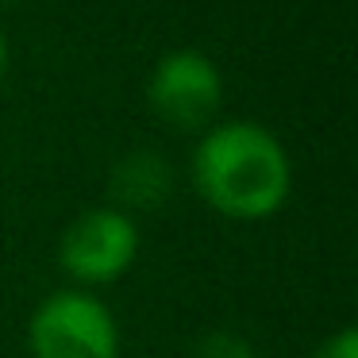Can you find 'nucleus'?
Wrapping results in <instances>:
<instances>
[{
	"mask_svg": "<svg viewBox=\"0 0 358 358\" xmlns=\"http://www.w3.org/2000/svg\"><path fill=\"white\" fill-rule=\"evenodd\" d=\"M147 104L173 131H204L224 104V73L204 50H166L147 78Z\"/></svg>",
	"mask_w": 358,
	"mask_h": 358,
	"instance_id": "nucleus-4",
	"label": "nucleus"
},
{
	"mask_svg": "<svg viewBox=\"0 0 358 358\" xmlns=\"http://www.w3.org/2000/svg\"><path fill=\"white\" fill-rule=\"evenodd\" d=\"M31 358H120V324L89 289H58L27 320Z\"/></svg>",
	"mask_w": 358,
	"mask_h": 358,
	"instance_id": "nucleus-2",
	"label": "nucleus"
},
{
	"mask_svg": "<svg viewBox=\"0 0 358 358\" xmlns=\"http://www.w3.org/2000/svg\"><path fill=\"white\" fill-rule=\"evenodd\" d=\"M189 178L212 212L239 224L270 220L293 193V162L285 143L255 120H224L204 127L189 158Z\"/></svg>",
	"mask_w": 358,
	"mask_h": 358,
	"instance_id": "nucleus-1",
	"label": "nucleus"
},
{
	"mask_svg": "<svg viewBox=\"0 0 358 358\" xmlns=\"http://www.w3.org/2000/svg\"><path fill=\"white\" fill-rule=\"evenodd\" d=\"M312 358H358V331L355 327H339V331L327 335V339L312 350Z\"/></svg>",
	"mask_w": 358,
	"mask_h": 358,
	"instance_id": "nucleus-7",
	"label": "nucleus"
},
{
	"mask_svg": "<svg viewBox=\"0 0 358 358\" xmlns=\"http://www.w3.org/2000/svg\"><path fill=\"white\" fill-rule=\"evenodd\" d=\"M139 224L135 216L101 204L70 220L58 239V266L78 289H96L120 281L139 258Z\"/></svg>",
	"mask_w": 358,
	"mask_h": 358,
	"instance_id": "nucleus-3",
	"label": "nucleus"
},
{
	"mask_svg": "<svg viewBox=\"0 0 358 358\" xmlns=\"http://www.w3.org/2000/svg\"><path fill=\"white\" fill-rule=\"evenodd\" d=\"M173 193V166L166 162L158 150L135 147L127 155L116 158V166L108 170V196L112 208L120 212H155L166 204V196Z\"/></svg>",
	"mask_w": 358,
	"mask_h": 358,
	"instance_id": "nucleus-5",
	"label": "nucleus"
},
{
	"mask_svg": "<svg viewBox=\"0 0 358 358\" xmlns=\"http://www.w3.org/2000/svg\"><path fill=\"white\" fill-rule=\"evenodd\" d=\"M8 62H12V50H8L4 31H0V85H4V78H8Z\"/></svg>",
	"mask_w": 358,
	"mask_h": 358,
	"instance_id": "nucleus-8",
	"label": "nucleus"
},
{
	"mask_svg": "<svg viewBox=\"0 0 358 358\" xmlns=\"http://www.w3.org/2000/svg\"><path fill=\"white\" fill-rule=\"evenodd\" d=\"M189 358H258V355L239 331H208L196 339Z\"/></svg>",
	"mask_w": 358,
	"mask_h": 358,
	"instance_id": "nucleus-6",
	"label": "nucleus"
}]
</instances>
